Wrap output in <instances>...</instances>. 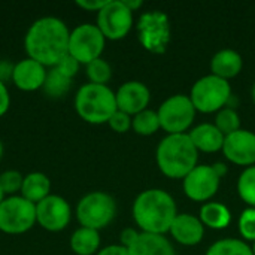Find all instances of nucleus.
<instances>
[{
	"label": "nucleus",
	"mask_w": 255,
	"mask_h": 255,
	"mask_svg": "<svg viewBox=\"0 0 255 255\" xmlns=\"http://www.w3.org/2000/svg\"><path fill=\"white\" fill-rule=\"evenodd\" d=\"M170 235L178 244L194 247L202 242L205 236V226L200 218H196L191 214H178L170 227Z\"/></svg>",
	"instance_id": "nucleus-17"
},
{
	"label": "nucleus",
	"mask_w": 255,
	"mask_h": 255,
	"mask_svg": "<svg viewBox=\"0 0 255 255\" xmlns=\"http://www.w3.org/2000/svg\"><path fill=\"white\" fill-rule=\"evenodd\" d=\"M253 253H254V255H255V242H254V245H253Z\"/></svg>",
	"instance_id": "nucleus-44"
},
{
	"label": "nucleus",
	"mask_w": 255,
	"mask_h": 255,
	"mask_svg": "<svg viewBox=\"0 0 255 255\" xmlns=\"http://www.w3.org/2000/svg\"><path fill=\"white\" fill-rule=\"evenodd\" d=\"M96 25L105 39H124L133 27V12L123 0H108V3L97 12Z\"/></svg>",
	"instance_id": "nucleus-11"
},
{
	"label": "nucleus",
	"mask_w": 255,
	"mask_h": 255,
	"mask_svg": "<svg viewBox=\"0 0 255 255\" xmlns=\"http://www.w3.org/2000/svg\"><path fill=\"white\" fill-rule=\"evenodd\" d=\"M117 214V203L112 196L103 191L85 194L76 206V218L81 227L102 230L108 227Z\"/></svg>",
	"instance_id": "nucleus-5"
},
{
	"label": "nucleus",
	"mask_w": 255,
	"mask_h": 255,
	"mask_svg": "<svg viewBox=\"0 0 255 255\" xmlns=\"http://www.w3.org/2000/svg\"><path fill=\"white\" fill-rule=\"evenodd\" d=\"M34 224H37L34 203L19 194L3 199L0 203V232L6 235H24Z\"/></svg>",
	"instance_id": "nucleus-7"
},
{
	"label": "nucleus",
	"mask_w": 255,
	"mask_h": 255,
	"mask_svg": "<svg viewBox=\"0 0 255 255\" xmlns=\"http://www.w3.org/2000/svg\"><path fill=\"white\" fill-rule=\"evenodd\" d=\"M128 255H176V253L164 235L139 233L134 244L128 248Z\"/></svg>",
	"instance_id": "nucleus-18"
},
{
	"label": "nucleus",
	"mask_w": 255,
	"mask_h": 255,
	"mask_svg": "<svg viewBox=\"0 0 255 255\" xmlns=\"http://www.w3.org/2000/svg\"><path fill=\"white\" fill-rule=\"evenodd\" d=\"M197 151L217 152L223 149L226 136L215 127V124H200L188 133Z\"/></svg>",
	"instance_id": "nucleus-20"
},
{
	"label": "nucleus",
	"mask_w": 255,
	"mask_h": 255,
	"mask_svg": "<svg viewBox=\"0 0 255 255\" xmlns=\"http://www.w3.org/2000/svg\"><path fill=\"white\" fill-rule=\"evenodd\" d=\"M131 128L140 136L154 134L155 131H158V128H161L158 114L151 109H145L139 112L137 115L131 117Z\"/></svg>",
	"instance_id": "nucleus-25"
},
{
	"label": "nucleus",
	"mask_w": 255,
	"mask_h": 255,
	"mask_svg": "<svg viewBox=\"0 0 255 255\" xmlns=\"http://www.w3.org/2000/svg\"><path fill=\"white\" fill-rule=\"evenodd\" d=\"M70 250L76 255H96L100 251V235L97 230L79 227L70 238Z\"/></svg>",
	"instance_id": "nucleus-22"
},
{
	"label": "nucleus",
	"mask_w": 255,
	"mask_h": 255,
	"mask_svg": "<svg viewBox=\"0 0 255 255\" xmlns=\"http://www.w3.org/2000/svg\"><path fill=\"white\" fill-rule=\"evenodd\" d=\"M46 73L48 69L45 66L27 57L13 64L12 82L21 91L25 93L37 91L42 90L46 79Z\"/></svg>",
	"instance_id": "nucleus-16"
},
{
	"label": "nucleus",
	"mask_w": 255,
	"mask_h": 255,
	"mask_svg": "<svg viewBox=\"0 0 255 255\" xmlns=\"http://www.w3.org/2000/svg\"><path fill=\"white\" fill-rule=\"evenodd\" d=\"M1 155H3V143L0 140V160H1Z\"/></svg>",
	"instance_id": "nucleus-42"
},
{
	"label": "nucleus",
	"mask_w": 255,
	"mask_h": 255,
	"mask_svg": "<svg viewBox=\"0 0 255 255\" xmlns=\"http://www.w3.org/2000/svg\"><path fill=\"white\" fill-rule=\"evenodd\" d=\"M115 99L118 111L126 112L130 117H134L139 112L148 109L151 93L143 82L128 81L118 88V91L115 93Z\"/></svg>",
	"instance_id": "nucleus-15"
},
{
	"label": "nucleus",
	"mask_w": 255,
	"mask_h": 255,
	"mask_svg": "<svg viewBox=\"0 0 255 255\" xmlns=\"http://www.w3.org/2000/svg\"><path fill=\"white\" fill-rule=\"evenodd\" d=\"M137 236H139V232H136L134 229H124L121 232V236H120V241H121L120 245H123V247H126L128 250L134 244Z\"/></svg>",
	"instance_id": "nucleus-36"
},
{
	"label": "nucleus",
	"mask_w": 255,
	"mask_h": 255,
	"mask_svg": "<svg viewBox=\"0 0 255 255\" xmlns=\"http://www.w3.org/2000/svg\"><path fill=\"white\" fill-rule=\"evenodd\" d=\"M109 127L117 133H126L131 128V117L126 112L117 111L108 121Z\"/></svg>",
	"instance_id": "nucleus-32"
},
{
	"label": "nucleus",
	"mask_w": 255,
	"mask_h": 255,
	"mask_svg": "<svg viewBox=\"0 0 255 255\" xmlns=\"http://www.w3.org/2000/svg\"><path fill=\"white\" fill-rule=\"evenodd\" d=\"M106 3H108V0H78L76 1V4L81 9L90 10V12H99Z\"/></svg>",
	"instance_id": "nucleus-35"
},
{
	"label": "nucleus",
	"mask_w": 255,
	"mask_h": 255,
	"mask_svg": "<svg viewBox=\"0 0 255 255\" xmlns=\"http://www.w3.org/2000/svg\"><path fill=\"white\" fill-rule=\"evenodd\" d=\"M214 169H215V172L220 175V178H223V176L226 175V172H227V167H226L223 163H217V164H214Z\"/></svg>",
	"instance_id": "nucleus-40"
},
{
	"label": "nucleus",
	"mask_w": 255,
	"mask_h": 255,
	"mask_svg": "<svg viewBox=\"0 0 255 255\" xmlns=\"http://www.w3.org/2000/svg\"><path fill=\"white\" fill-rule=\"evenodd\" d=\"M239 232L244 239L255 242V208H248L241 214Z\"/></svg>",
	"instance_id": "nucleus-31"
},
{
	"label": "nucleus",
	"mask_w": 255,
	"mask_h": 255,
	"mask_svg": "<svg viewBox=\"0 0 255 255\" xmlns=\"http://www.w3.org/2000/svg\"><path fill=\"white\" fill-rule=\"evenodd\" d=\"M157 164L163 175L184 179L199 161V151L187 133L167 134L157 148Z\"/></svg>",
	"instance_id": "nucleus-3"
},
{
	"label": "nucleus",
	"mask_w": 255,
	"mask_h": 255,
	"mask_svg": "<svg viewBox=\"0 0 255 255\" xmlns=\"http://www.w3.org/2000/svg\"><path fill=\"white\" fill-rule=\"evenodd\" d=\"M206 255H254L253 248L239 239H223L211 245Z\"/></svg>",
	"instance_id": "nucleus-26"
},
{
	"label": "nucleus",
	"mask_w": 255,
	"mask_h": 255,
	"mask_svg": "<svg viewBox=\"0 0 255 255\" xmlns=\"http://www.w3.org/2000/svg\"><path fill=\"white\" fill-rule=\"evenodd\" d=\"M137 37L140 45L152 52L163 54L170 42V21L169 16L161 10H151L140 15L137 24Z\"/></svg>",
	"instance_id": "nucleus-8"
},
{
	"label": "nucleus",
	"mask_w": 255,
	"mask_h": 255,
	"mask_svg": "<svg viewBox=\"0 0 255 255\" xmlns=\"http://www.w3.org/2000/svg\"><path fill=\"white\" fill-rule=\"evenodd\" d=\"M79 63L72 57V55H69V54H66L58 63H57V66H55V69L61 73V75H64L66 78H69V79H73L75 76H76V73H78V70H79Z\"/></svg>",
	"instance_id": "nucleus-33"
},
{
	"label": "nucleus",
	"mask_w": 255,
	"mask_h": 255,
	"mask_svg": "<svg viewBox=\"0 0 255 255\" xmlns=\"http://www.w3.org/2000/svg\"><path fill=\"white\" fill-rule=\"evenodd\" d=\"M87 76L91 84L106 85L112 78V67L106 60L100 57L91 61L90 64H87Z\"/></svg>",
	"instance_id": "nucleus-29"
},
{
	"label": "nucleus",
	"mask_w": 255,
	"mask_h": 255,
	"mask_svg": "<svg viewBox=\"0 0 255 255\" xmlns=\"http://www.w3.org/2000/svg\"><path fill=\"white\" fill-rule=\"evenodd\" d=\"M69 37L70 31L63 19L57 16L39 18L28 27L24 37L27 57L46 69L55 67L67 54Z\"/></svg>",
	"instance_id": "nucleus-1"
},
{
	"label": "nucleus",
	"mask_w": 255,
	"mask_h": 255,
	"mask_svg": "<svg viewBox=\"0 0 255 255\" xmlns=\"http://www.w3.org/2000/svg\"><path fill=\"white\" fill-rule=\"evenodd\" d=\"M215 127L224 134L229 136L238 130H241V118L233 108H223L218 111L215 118Z\"/></svg>",
	"instance_id": "nucleus-28"
},
{
	"label": "nucleus",
	"mask_w": 255,
	"mask_h": 255,
	"mask_svg": "<svg viewBox=\"0 0 255 255\" xmlns=\"http://www.w3.org/2000/svg\"><path fill=\"white\" fill-rule=\"evenodd\" d=\"M238 193L239 197L250 205V208H255V166L247 167L238 181Z\"/></svg>",
	"instance_id": "nucleus-27"
},
{
	"label": "nucleus",
	"mask_w": 255,
	"mask_h": 255,
	"mask_svg": "<svg viewBox=\"0 0 255 255\" xmlns=\"http://www.w3.org/2000/svg\"><path fill=\"white\" fill-rule=\"evenodd\" d=\"M70 85H72V79L61 75L55 67H51V69H48L46 79H45L42 90L48 97L58 99V97L66 96V93L70 90Z\"/></svg>",
	"instance_id": "nucleus-24"
},
{
	"label": "nucleus",
	"mask_w": 255,
	"mask_h": 255,
	"mask_svg": "<svg viewBox=\"0 0 255 255\" xmlns=\"http://www.w3.org/2000/svg\"><path fill=\"white\" fill-rule=\"evenodd\" d=\"M123 1H124V4H126L131 12L137 10V9L143 4V1H142V0H123Z\"/></svg>",
	"instance_id": "nucleus-39"
},
{
	"label": "nucleus",
	"mask_w": 255,
	"mask_h": 255,
	"mask_svg": "<svg viewBox=\"0 0 255 255\" xmlns=\"http://www.w3.org/2000/svg\"><path fill=\"white\" fill-rule=\"evenodd\" d=\"M232 97V87L229 81L215 75H206L196 81L191 88L190 100L196 111L203 114H212L221 111Z\"/></svg>",
	"instance_id": "nucleus-6"
},
{
	"label": "nucleus",
	"mask_w": 255,
	"mask_h": 255,
	"mask_svg": "<svg viewBox=\"0 0 255 255\" xmlns=\"http://www.w3.org/2000/svg\"><path fill=\"white\" fill-rule=\"evenodd\" d=\"M72 220V209L69 202L57 194H49L36 205L37 224L51 233L63 232Z\"/></svg>",
	"instance_id": "nucleus-12"
},
{
	"label": "nucleus",
	"mask_w": 255,
	"mask_h": 255,
	"mask_svg": "<svg viewBox=\"0 0 255 255\" xmlns=\"http://www.w3.org/2000/svg\"><path fill=\"white\" fill-rule=\"evenodd\" d=\"M105 36L96 24H81L70 31L67 54L79 64H90L102 57L105 49Z\"/></svg>",
	"instance_id": "nucleus-9"
},
{
	"label": "nucleus",
	"mask_w": 255,
	"mask_h": 255,
	"mask_svg": "<svg viewBox=\"0 0 255 255\" xmlns=\"http://www.w3.org/2000/svg\"><path fill=\"white\" fill-rule=\"evenodd\" d=\"M230 220H232V214L229 208L223 203L211 202V203H205L200 208V221L203 226H208L209 229L214 230L226 229L230 224Z\"/></svg>",
	"instance_id": "nucleus-23"
},
{
	"label": "nucleus",
	"mask_w": 255,
	"mask_h": 255,
	"mask_svg": "<svg viewBox=\"0 0 255 255\" xmlns=\"http://www.w3.org/2000/svg\"><path fill=\"white\" fill-rule=\"evenodd\" d=\"M253 100H254V103H255V84H254V87H253Z\"/></svg>",
	"instance_id": "nucleus-43"
},
{
	"label": "nucleus",
	"mask_w": 255,
	"mask_h": 255,
	"mask_svg": "<svg viewBox=\"0 0 255 255\" xmlns=\"http://www.w3.org/2000/svg\"><path fill=\"white\" fill-rule=\"evenodd\" d=\"M24 176L18 170H4L0 173V187L4 193V196H18L22 188Z\"/></svg>",
	"instance_id": "nucleus-30"
},
{
	"label": "nucleus",
	"mask_w": 255,
	"mask_h": 255,
	"mask_svg": "<svg viewBox=\"0 0 255 255\" xmlns=\"http://www.w3.org/2000/svg\"><path fill=\"white\" fill-rule=\"evenodd\" d=\"M12 73H13V64L6 60H0V81L4 84L7 81H12Z\"/></svg>",
	"instance_id": "nucleus-37"
},
{
	"label": "nucleus",
	"mask_w": 255,
	"mask_h": 255,
	"mask_svg": "<svg viewBox=\"0 0 255 255\" xmlns=\"http://www.w3.org/2000/svg\"><path fill=\"white\" fill-rule=\"evenodd\" d=\"M10 108V96H9V90L6 87L4 82L0 81V118L3 115H6V112Z\"/></svg>",
	"instance_id": "nucleus-34"
},
{
	"label": "nucleus",
	"mask_w": 255,
	"mask_h": 255,
	"mask_svg": "<svg viewBox=\"0 0 255 255\" xmlns=\"http://www.w3.org/2000/svg\"><path fill=\"white\" fill-rule=\"evenodd\" d=\"M176 215V203L164 190H145L133 203V218L142 233L164 235L170 232Z\"/></svg>",
	"instance_id": "nucleus-2"
},
{
	"label": "nucleus",
	"mask_w": 255,
	"mask_h": 255,
	"mask_svg": "<svg viewBox=\"0 0 255 255\" xmlns=\"http://www.w3.org/2000/svg\"><path fill=\"white\" fill-rule=\"evenodd\" d=\"M75 109L88 124H106L118 111L115 93L108 85L84 84L75 96Z\"/></svg>",
	"instance_id": "nucleus-4"
},
{
	"label": "nucleus",
	"mask_w": 255,
	"mask_h": 255,
	"mask_svg": "<svg viewBox=\"0 0 255 255\" xmlns=\"http://www.w3.org/2000/svg\"><path fill=\"white\" fill-rule=\"evenodd\" d=\"M221 178L214 166H196L184 178V191L188 199L194 202H208L220 188Z\"/></svg>",
	"instance_id": "nucleus-13"
},
{
	"label": "nucleus",
	"mask_w": 255,
	"mask_h": 255,
	"mask_svg": "<svg viewBox=\"0 0 255 255\" xmlns=\"http://www.w3.org/2000/svg\"><path fill=\"white\" fill-rule=\"evenodd\" d=\"M160 127L169 134H181L193 124L196 117V108L190 100V96L176 94L164 100L157 111Z\"/></svg>",
	"instance_id": "nucleus-10"
},
{
	"label": "nucleus",
	"mask_w": 255,
	"mask_h": 255,
	"mask_svg": "<svg viewBox=\"0 0 255 255\" xmlns=\"http://www.w3.org/2000/svg\"><path fill=\"white\" fill-rule=\"evenodd\" d=\"M96 255H128V250L123 245H109L102 248Z\"/></svg>",
	"instance_id": "nucleus-38"
},
{
	"label": "nucleus",
	"mask_w": 255,
	"mask_h": 255,
	"mask_svg": "<svg viewBox=\"0 0 255 255\" xmlns=\"http://www.w3.org/2000/svg\"><path fill=\"white\" fill-rule=\"evenodd\" d=\"M4 197H6V196H4V193H3V190H1V187H0V203L3 202Z\"/></svg>",
	"instance_id": "nucleus-41"
},
{
	"label": "nucleus",
	"mask_w": 255,
	"mask_h": 255,
	"mask_svg": "<svg viewBox=\"0 0 255 255\" xmlns=\"http://www.w3.org/2000/svg\"><path fill=\"white\" fill-rule=\"evenodd\" d=\"M229 161L238 166H255V134L250 130H238L224 139L221 149Z\"/></svg>",
	"instance_id": "nucleus-14"
},
{
	"label": "nucleus",
	"mask_w": 255,
	"mask_h": 255,
	"mask_svg": "<svg viewBox=\"0 0 255 255\" xmlns=\"http://www.w3.org/2000/svg\"><path fill=\"white\" fill-rule=\"evenodd\" d=\"M242 67H244V60L241 54L233 49H221L211 60L212 75L226 81L238 76Z\"/></svg>",
	"instance_id": "nucleus-19"
},
{
	"label": "nucleus",
	"mask_w": 255,
	"mask_h": 255,
	"mask_svg": "<svg viewBox=\"0 0 255 255\" xmlns=\"http://www.w3.org/2000/svg\"><path fill=\"white\" fill-rule=\"evenodd\" d=\"M49 194H51V181L45 173L31 172L24 176L19 196H22L25 200L37 205Z\"/></svg>",
	"instance_id": "nucleus-21"
}]
</instances>
